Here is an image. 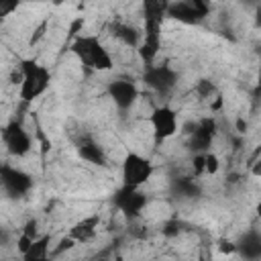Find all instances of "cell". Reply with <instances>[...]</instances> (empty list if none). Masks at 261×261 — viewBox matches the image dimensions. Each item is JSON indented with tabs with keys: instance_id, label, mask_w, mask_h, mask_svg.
I'll return each mask as SVG.
<instances>
[{
	"instance_id": "5",
	"label": "cell",
	"mask_w": 261,
	"mask_h": 261,
	"mask_svg": "<svg viewBox=\"0 0 261 261\" xmlns=\"http://www.w3.org/2000/svg\"><path fill=\"white\" fill-rule=\"evenodd\" d=\"M147 204H149V196L141 188H133V186H124V184L112 196V206L126 220H137L143 214Z\"/></svg>"
},
{
	"instance_id": "23",
	"label": "cell",
	"mask_w": 261,
	"mask_h": 261,
	"mask_svg": "<svg viewBox=\"0 0 261 261\" xmlns=\"http://www.w3.org/2000/svg\"><path fill=\"white\" fill-rule=\"evenodd\" d=\"M75 245H77V243L67 234V237H63V239L59 241V247H55V249H53V255H61L63 251H69V249H73Z\"/></svg>"
},
{
	"instance_id": "9",
	"label": "cell",
	"mask_w": 261,
	"mask_h": 261,
	"mask_svg": "<svg viewBox=\"0 0 261 261\" xmlns=\"http://www.w3.org/2000/svg\"><path fill=\"white\" fill-rule=\"evenodd\" d=\"M149 124L153 130V139L155 145H161L163 141L175 137L179 122H177V112L169 106V104H159L153 108L151 116H149Z\"/></svg>"
},
{
	"instance_id": "28",
	"label": "cell",
	"mask_w": 261,
	"mask_h": 261,
	"mask_svg": "<svg viewBox=\"0 0 261 261\" xmlns=\"http://www.w3.org/2000/svg\"><path fill=\"white\" fill-rule=\"evenodd\" d=\"M6 243H8V232L0 226V245H6Z\"/></svg>"
},
{
	"instance_id": "27",
	"label": "cell",
	"mask_w": 261,
	"mask_h": 261,
	"mask_svg": "<svg viewBox=\"0 0 261 261\" xmlns=\"http://www.w3.org/2000/svg\"><path fill=\"white\" fill-rule=\"evenodd\" d=\"M220 251H222V253H234L237 247H234V243H230V241H220Z\"/></svg>"
},
{
	"instance_id": "13",
	"label": "cell",
	"mask_w": 261,
	"mask_h": 261,
	"mask_svg": "<svg viewBox=\"0 0 261 261\" xmlns=\"http://www.w3.org/2000/svg\"><path fill=\"white\" fill-rule=\"evenodd\" d=\"M75 151L90 165H96V167H106L108 165V155H106L104 147L98 141H94L90 135H82L75 141Z\"/></svg>"
},
{
	"instance_id": "16",
	"label": "cell",
	"mask_w": 261,
	"mask_h": 261,
	"mask_svg": "<svg viewBox=\"0 0 261 261\" xmlns=\"http://www.w3.org/2000/svg\"><path fill=\"white\" fill-rule=\"evenodd\" d=\"M110 33H112V37H116L126 47H139V43H141V31L133 24L122 22V20H114L110 24Z\"/></svg>"
},
{
	"instance_id": "25",
	"label": "cell",
	"mask_w": 261,
	"mask_h": 261,
	"mask_svg": "<svg viewBox=\"0 0 261 261\" xmlns=\"http://www.w3.org/2000/svg\"><path fill=\"white\" fill-rule=\"evenodd\" d=\"M192 167H194V173H204V153H194V159H192Z\"/></svg>"
},
{
	"instance_id": "19",
	"label": "cell",
	"mask_w": 261,
	"mask_h": 261,
	"mask_svg": "<svg viewBox=\"0 0 261 261\" xmlns=\"http://www.w3.org/2000/svg\"><path fill=\"white\" fill-rule=\"evenodd\" d=\"M218 169H220V159H218L214 153L206 151V153H204V173L214 175V173H218Z\"/></svg>"
},
{
	"instance_id": "6",
	"label": "cell",
	"mask_w": 261,
	"mask_h": 261,
	"mask_svg": "<svg viewBox=\"0 0 261 261\" xmlns=\"http://www.w3.org/2000/svg\"><path fill=\"white\" fill-rule=\"evenodd\" d=\"M210 14V0H171L165 16L181 24H202Z\"/></svg>"
},
{
	"instance_id": "22",
	"label": "cell",
	"mask_w": 261,
	"mask_h": 261,
	"mask_svg": "<svg viewBox=\"0 0 261 261\" xmlns=\"http://www.w3.org/2000/svg\"><path fill=\"white\" fill-rule=\"evenodd\" d=\"M181 222L179 220H167L165 224H163V228H161V232L165 234V237H175V234H179L181 232Z\"/></svg>"
},
{
	"instance_id": "4",
	"label": "cell",
	"mask_w": 261,
	"mask_h": 261,
	"mask_svg": "<svg viewBox=\"0 0 261 261\" xmlns=\"http://www.w3.org/2000/svg\"><path fill=\"white\" fill-rule=\"evenodd\" d=\"M153 173H155V165L145 155H141L137 151H128L124 155L122 167H120V175H122V184L124 186L143 188L153 177Z\"/></svg>"
},
{
	"instance_id": "8",
	"label": "cell",
	"mask_w": 261,
	"mask_h": 261,
	"mask_svg": "<svg viewBox=\"0 0 261 261\" xmlns=\"http://www.w3.org/2000/svg\"><path fill=\"white\" fill-rule=\"evenodd\" d=\"M0 139H2L8 155H12V157H24L33 149V139L20 118H12L8 124H4L0 128Z\"/></svg>"
},
{
	"instance_id": "17",
	"label": "cell",
	"mask_w": 261,
	"mask_h": 261,
	"mask_svg": "<svg viewBox=\"0 0 261 261\" xmlns=\"http://www.w3.org/2000/svg\"><path fill=\"white\" fill-rule=\"evenodd\" d=\"M171 194L181 200H196L202 196V190L192 177H175L171 179Z\"/></svg>"
},
{
	"instance_id": "30",
	"label": "cell",
	"mask_w": 261,
	"mask_h": 261,
	"mask_svg": "<svg viewBox=\"0 0 261 261\" xmlns=\"http://www.w3.org/2000/svg\"><path fill=\"white\" fill-rule=\"evenodd\" d=\"M243 2H247V4H257L259 0H243Z\"/></svg>"
},
{
	"instance_id": "15",
	"label": "cell",
	"mask_w": 261,
	"mask_h": 261,
	"mask_svg": "<svg viewBox=\"0 0 261 261\" xmlns=\"http://www.w3.org/2000/svg\"><path fill=\"white\" fill-rule=\"evenodd\" d=\"M98 214H92V216H86L82 220H77L71 228H69V237L77 243V245H84V243H90L94 241L96 237V228H98Z\"/></svg>"
},
{
	"instance_id": "20",
	"label": "cell",
	"mask_w": 261,
	"mask_h": 261,
	"mask_svg": "<svg viewBox=\"0 0 261 261\" xmlns=\"http://www.w3.org/2000/svg\"><path fill=\"white\" fill-rule=\"evenodd\" d=\"M22 0H0V20L8 18L10 14H14L18 10Z\"/></svg>"
},
{
	"instance_id": "2",
	"label": "cell",
	"mask_w": 261,
	"mask_h": 261,
	"mask_svg": "<svg viewBox=\"0 0 261 261\" xmlns=\"http://www.w3.org/2000/svg\"><path fill=\"white\" fill-rule=\"evenodd\" d=\"M69 49L86 71H110L114 65L110 51L96 35H77Z\"/></svg>"
},
{
	"instance_id": "12",
	"label": "cell",
	"mask_w": 261,
	"mask_h": 261,
	"mask_svg": "<svg viewBox=\"0 0 261 261\" xmlns=\"http://www.w3.org/2000/svg\"><path fill=\"white\" fill-rule=\"evenodd\" d=\"M216 120L212 116H204L198 122L192 124V130H188V149L192 153H206L212 147V141L216 137Z\"/></svg>"
},
{
	"instance_id": "24",
	"label": "cell",
	"mask_w": 261,
	"mask_h": 261,
	"mask_svg": "<svg viewBox=\"0 0 261 261\" xmlns=\"http://www.w3.org/2000/svg\"><path fill=\"white\" fill-rule=\"evenodd\" d=\"M45 29H47V20H43V22H41V24L35 29V35L29 39V45H31V47H33V45H37V43H39V39H43Z\"/></svg>"
},
{
	"instance_id": "14",
	"label": "cell",
	"mask_w": 261,
	"mask_h": 261,
	"mask_svg": "<svg viewBox=\"0 0 261 261\" xmlns=\"http://www.w3.org/2000/svg\"><path fill=\"white\" fill-rule=\"evenodd\" d=\"M234 247H237L234 253H239L243 259H249V261L261 259V232L255 228L243 232L234 243Z\"/></svg>"
},
{
	"instance_id": "31",
	"label": "cell",
	"mask_w": 261,
	"mask_h": 261,
	"mask_svg": "<svg viewBox=\"0 0 261 261\" xmlns=\"http://www.w3.org/2000/svg\"><path fill=\"white\" fill-rule=\"evenodd\" d=\"M61 2H63V0H53V4H61Z\"/></svg>"
},
{
	"instance_id": "3",
	"label": "cell",
	"mask_w": 261,
	"mask_h": 261,
	"mask_svg": "<svg viewBox=\"0 0 261 261\" xmlns=\"http://www.w3.org/2000/svg\"><path fill=\"white\" fill-rule=\"evenodd\" d=\"M20 82H18V96L24 104L35 102L41 98L51 86V71L37 59H20L18 63Z\"/></svg>"
},
{
	"instance_id": "29",
	"label": "cell",
	"mask_w": 261,
	"mask_h": 261,
	"mask_svg": "<svg viewBox=\"0 0 261 261\" xmlns=\"http://www.w3.org/2000/svg\"><path fill=\"white\" fill-rule=\"evenodd\" d=\"M237 126H239V130H241V133H243V130H245V128H247V124H245V122H243V120H239V122H237Z\"/></svg>"
},
{
	"instance_id": "7",
	"label": "cell",
	"mask_w": 261,
	"mask_h": 261,
	"mask_svg": "<svg viewBox=\"0 0 261 261\" xmlns=\"http://www.w3.org/2000/svg\"><path fill=\"white\" fill-rule=\"evenodd\" d=\"M177 80H179V73L167 63H149V65H145L143 82H145L147 88H151L159 96H169L175 90Z\"/></svg>"
},
{
	"instance_id": "26",
	"label": "cell",
	"mask_w": 261,
	"mask_h": 261,
	"mask_svg": "<svg viewBox=\"0 0 261 261\" xmlns=\"http://www.w3.org/2000/svg\"><path fill=\"white\" fill-rule=\"evenodd\" d=\"M33 243V237H29V234H24V232H20V237H18V241H16V249H18V253L22 255L27 249H29V245Z\"/></svg>"
},
{
	"instance_id": "21",
	"label": "cell",
	"mask_w": 261,
	"mask_h": 261,
	"mask_svg": "<svg viewBox=\"0 0 261 261\" xmlns=\"http://www.w3.org/2000/svg\"><path fill=\"white\" fill-rule=\"evenodd\" d=\"M194 90H196V94L200 98H208V96H212L216 92V86L210 80H200V82H196V88Z\"/></svg>"
},
{
	"instance_id": "18",
	"label": "cell",
	"mask_w": 261,
	"mask_h": 261,
	"mask_svg": "<svg viewBox=\"0 0 261 261\" xmlns=\"http://www.w3.org/2000/svg\"><path fill=\"white\" fill-rule=\"evenodd\" d=\"M49 243H51V234H39L37 239H33V243L29 245V249L22 253L24 261H43L49 257Z\"/></svg>"
},
{
	"instance_id": "10",
	"label": "cell",
	"mask_w": 261,
	"mask_h": 261,
	"mask_svg": "<svg viewBox=\"0 0 261 261\" xmlns=\"http://www.w3.org/2000/svg\"><path fill=\"white\" fill-rule=\"evenodd\" d=\"M0 188L4 190L8 198L18 200V198H24L33 190V177L24 169L2 163L0 165Z\"/></svg>"
},
{
	"instance_id": "11",
	"label": "cell",
	"mask_w": 261,
	"mask_h": 261,
	"mask_svg": "<svg viewBox=\"0 0 261 261\" xmlns=\"http://www.w3.org/2000/svg\"><path fill=\"white\" fill-rule=\"evenodd\" d=\"M106 94L108 98L112 100V104L120 110V112H126L139 98V86L128 80V77H116V80H110L108 86H106Z\"/></svg>"
},
{
	"instance_id": "1",
	"label": "cell",
	"mask_w": 261,
	"mask_h": 261,
	"mask_svg": "<svg viewBox=\"0 0 261 261\" xmlns=\"http://www.w3.org/2000/svg\"><path fill=\"white\" fill-rule=\"evenodd\" d=\"M171 0H141L143 4V33L139 43V55L145 65L155 63L161 51V24Z\"/></svg>"
}]
</instances>
